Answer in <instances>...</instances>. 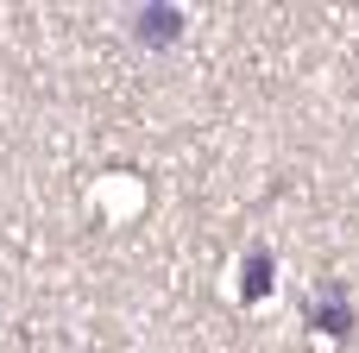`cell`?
Listing matches in <instances>:
<instances>
[{"label": "cell", "mask_w": 359, "mask_h": 353, "mask_svg": "<svg viewBox=\"0 0 359 353\" xmlns=\"http://www.w3.org/2000/svg\"><path fill=\"white\" fill-rule=\"evenodd\" d=\"M309 316H316V328H328V335H347V328H353V309H347V291H341V284H328V291L309 303Z\"/></svg>", "instance_id": "obj_2"}, {"label": "cell", "mask_w": 359, "mask_h": 353, "mask_svg": "<svg viewBox=\"0 0 359 353\" xmlns=\"http://www.w3.org/2000/svg\"><path fill=\"white\" fill-rule=\"evenodd\" d=\"M133 38H139V44H151V51L177 44V38H183V6H170V0L133 6Z\"/></svg>", "instance_id": "obj_1"}]
</instances>
